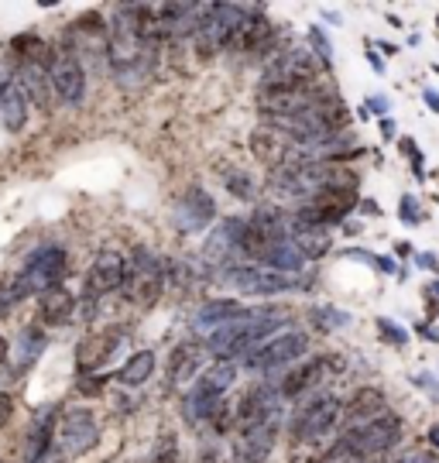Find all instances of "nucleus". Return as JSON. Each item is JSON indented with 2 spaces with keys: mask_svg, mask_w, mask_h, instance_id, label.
Segmentation results:
<instances>
[{
  "mask_svg": "<svg viewBox=\"0 0 439 463\" xmlns=\"http://www.w3.org/2000/svg\"><path fill=\"white\" fill-rule=\"evenodd\" d=\"M282 323H285V313L275 306L244 309V316H237L234 323L210 333L206 347H210L213 361H237V357H247L254 347H261L264 340H272Z\"/></svg>",
  "mask_w": 439,
  "mask_h": 463,
  "instance_id": "1",
  "label": "nucleus"
},
{
  "mask_svg": "<svg viewBox=\"0 0 439 463\" xmlns=\"http://www.w3.org/2000/svg\"><path fill=\"white\" fill-rule=\"evenodd\" d=\"M151 371H155V354L151 350H138V354H130L124 367L117 371V381L124 384V388H141L145 381H151Z\"/></svg>",
  "mask_w": 439,
  "mask_h": 463,
  "instance_id": "31",
  "label": "nucleus"
},
{
  "mask_svg": "<svg viewBox=\"0 0 439 463\" xmlns=\"http://www.w3.org/2000/svg\"><path fill=\"white\" fill-rule=\"evenodd\" d=\"M310 319H312V326H320L323 333L343 330V326L350 323V316L340 313V309H333V306H312Z\"/></svg>",
  "mask_w": 439,
  "mask_h": 463,
  "instance_id": "33",
  "label": "nucleus"
},
{
  "mask_svg": "<svg viewBox=\"0 0 439 463\" xmlns=\"http://www.w3.org/2000/svg\"><path fill=\"white\" fill-rule=\"evenodd\" d=\"M11 415H14V395H7V392H0V430L11 422Z\"/></svg>",
  "mask_w": 439,
  "mask_h": 463,
  "instance_id": "42",
  "label": "nucleus"
},
{
  "mask_svg": "<svg viewBox=\"0 0 439 463\" xmlns=\"http://www.w3.org/2000/svg\"><path fill=\"white\" fill-rule=\"evenodd\" d=\"M72 313H76V296L69 288H62V285L42 292V298H38V319L45 326H65L72 319Z\"/></svg>",
  "mask_w": 439,
  "mask_h": 463,
  "instance_id": "26",
  "label": "nucleus"
},
{
  "mask_svg": "<svg viewBox=\"0 0 439 463\" xmlns=\"http://www.w3.org/2000/svg\"><path fill=\"white\" fill-rule=\"evenodd\" d=\"M415 333H419V336H425V340H439V333H436V330H429L425 323H419V326H415Z\"/></svg>",
  "mask_w": 439,
  "mask_h": 463,
  "instance_id": "48",
  "label": "nucleus"
},
{
  "mask_svg": "<svg viewBox=\"0 0 439 463\" xmlns=\"http://www.w3.org/2000/svg\"><path fill=\"white\" fill-rule=\"evenodd\" d=\"M213 220H216V203L206 189H199V185H189L186 193L179 196L176 203V227L179 231H206Z\"/></svg>",
  "mask_w": 439,
  "mask_h": 463,
  "instance_id": "20",
  "label": "nucleus"
},
{
  "mask_svg": "<svg viewBox=\"0 0 439 463\" xmlns=\"http://www.w3.org/2000/svg\"><path fill=\"white\" fill-rule=\"evenodd\" d=\"M45 72H49L52 93L62 103H69V107L82 103V97H86V72H82L80 55H72L65 45L49 49L45 52Z\"/></svg>",
  "mask_w": 439,
  "mask_h": 463,
  "instance_id": "12",
  "label": "nucleus"
},
{
  "mask_svg": "<svg viewBox=\"0 0 439 463\" xmlns=\"http://www.w3.org/2000/svg\"><path fill=\"white\" fill-rule=\"evenodd\" d=\"M251 155H254L258 162H264L268 172L295 165V162H306V158H310L289 134L275 131V128H258V131L251 134Z\"/></svg>",
  "mask_w": 439,
  "mask_h": 463,
  "instance_id": "16",
  "label": "nucleus"
},
{
  "mask_svg": "<svg viewBox=\"0 0 439 463\" xmlns=\"http://www.w3.org/2000/svg\"><path fill=\"white\" fill-rule=\"evenodd\" d=\"M377 333H381V340H388L391 347H406L408 344V330H402L398 323H391V319H377Z\"/></svg>",
  "mask_w": 439,
  "mask_h": 463,
  "instance_id": "37",
  "label": "nucleus"
},
{
  "mask_svg": "<svg viewBox=\"0 0 439 463\" xmlns=\"http://www.w3.org/2000/svg\"><path fill=\"white\" fill-rule=\"evenodd\" d=\"M381 415H388V398H385V392H381V388H358V392L350 395V402L343 405L340 419H343V426L350 430V426L375 422Z\"/></svg>",
  "mask_w": 439,
  "mask_h": 463,
  "instance_id": "22",
  "label": "nucleus"
},
{
  "mask_svg": "<svg viewBox=\"0 0 439 463\" xmlns=\"http://www.w3.org/2000/svg\"><path fill=\"white\" fill-rule=\"evenodd\" d=\"M340 412H343V402L337 395H316L295 409L289 432H292L295 443H316V439H323V436H329V432L337 430Z\"/></svg>",
  "mask_w": 439,
  "mask_h": 463,
  "instance_id": "8",
  "label": "nucleus"
},
{
  "mask_svg": "<svg viewBox=\"0 0 439 463\" xmlns=\"http://www.w3.org/2000/svg\"><path fill=\"white\" fill-rule=\"evenodd\" d=\"M17 69V90L24 93V99H32L34 107L49 110L52 107V83H49V72H45V62H21Z\"/></svg>",
  "mask_w": 439,
  "mask_h": 463,
  "instance_id": "25",
  "label": "nucleus"
},
{
  "mask_svg": "<svg viewBox=\"0 0 439 463\" xmlns=\"http://www.w3.org/2000/svg\"><path fill=\"white\" fill-rule=\"evenodd\" d=\"M247 306H241L237 298H210V302H203L199 309H196L193 316V326L199 333H216L220 326H227V323H234L237 316H244Z\"/></svg>",
  "mask_w": 439,
  "mask_h": 463,
  "instance_id": "24",
  "label": "nucleus"
},
{
  "mask_svg": "<svg viewBox=\"0 0 439 463\" xmlns=\"http://www.w3.org/2000/svg\"><path fill=\"white\" fill-rule=\"evenodd\" d=\"M97 419L90 409H69L59 419V443L65 457H82L86 449L97 447Z\"/></svg>",
  "mask_w": 439,
  "mask_h": 463,
  "instance_id": "18",
  "label": "nucleus"
},
{
  "mask_svg": "<svg viewBox=\"0 0 439 463\" xmlns=\"http://www.w3.org/2000/svg\"><path fill=\"white\" fill-rule=\"evenodd\" d=\"M0 463H4V460H0Z\"/></svg>",
  "mask_w": 439,
  "mask_h": 463,
  "instance_id": "55",
  "label": "nucleus"
},
{
  "mask_svg": "<svg viewBox=\"0 0 439 463\" xmlns=\"http://www.w3.org/2000/svg\"><path fill=\"white\" fill-rule=\"evenodd\" d=\"M402 223H408V227H415V223H423V213H419V206H415V199L412 196H402Z\"/></svg>",
  "mask_w": 439,
  "mask_h": 463,
  "instance_id": "40",
  "label": "nucleus"
},
{
  "mask_svg": "<svg viewBox=\"0 0 439 463\" xmlns=\"http://www.w3.org/2000/svg\"><path fill=\"white\" fill-rule=\"evenodd\" d=\"M289 241V220L272 210V206H261L258 213L244 216V231H241V254L251 261H261L272 254V250Z\"/></svg>",
  "mask_w": 439,
  "mask_h": 463,
  "instance_id": "7",
  "label": "nucleus"
},
{
  "mask_svg": "<svg viewBox=\"0 0 439 463\" xmlns=\"http://www.w3.org/2000/svg\"><path fill=\"white\" fill-rule=\"evenodd\" d=\"M199 361H203V347H199V344H182V347H176L172 357H168V381H172V384L189 381L196 374Z\"/></svg>",
  "mask_w": 439,
  "mask_h": 463,
  "instance_id": "30",
  "label": "nucleus"
},
{
  "mask_svg": "<svg viewBox=\"0 0 439 463\" xmlns=\"http://www.w3.org/2000/svg\"><path fill=\"white\" fill-rule=\"evenodd\" d=\"M165 288V265L151 254V250L138 248L134 258L128 261V281H124V292L134 306H155L162 298Z\"/></svg>",
  "mask_w": 439,
  "mask_h": 463,
  "instance_id": "11",
  "label": "nucleus"
},
{
  "mask_svg": "<svg viewBox=\"0 0 439 463\" xmlns=\"http://www.w3.org/2000/svg\"><path fill=\"white\" fill-rule=\"evenodd\" d=\"M367 62H371V66H375L377 72H385V62H381V59H377V52H371V49H367Z\"/></svg>",
  "mask_w": 439,
  "mask_h": 463,
  "instance_id": "50",
  "label": "nucleus"
},
{
  "mask_svg": "<svg viewBox=\"0 0 439 463\" xmlns=\"http://www.w3.org/2000/svg\"><path fill=\"white\" fill-rule=\"evenodd\" d=\"M320 463H364V460H360L358 453H350V449L343 447V443H337V447L329 449V453H326Z\"/></svg>",
  "mask_w": 439,
  "mask_h": 463,
  "instance_id": "39",
  "label": "nucleus"
},
{
  "mask_svg": "<svg viewBox=\"0 0 439 463\" xmlns=\"http://www.w3.org/2000/svg\"><path fill=\"white\" fill-rule=\"evenodd\" d=\"M52 436H55V409L45 405L42 412L34 415L32 430H28V439H24V463H42V457L49 453Z\"/></svg>",
  "mask_w": 439,
  "mask_h": 463,
  "instance_id": "28",
  "label": "nucleus"
},
{
  "mask_svg": "<svg viewBox=\"0 0 439 463\" xmlns=\"http://www.w3.org/2000/svg\"><path fill=\"white\" fill-rule=\"evenodd\" d=\"M326 371H329L326 357H316V361H299V364H292L289 371H285V378L275 381V388H278V395H282V402H285V398L306 395L310 388H316V384L326 378Z\"/></svg>",
  "mask_w": 439,
  "mask_h": 463,
  "instance_id": "23",
  "label": "nucleus"
},
{
  "mask_svg": "<svg viewBox=\"0 0 439 463\" xmlns=\"http://www.w3.org/2000/svg\"><path fill=\"white\" fill-rule=\"evenodd\" d=\"M429 443L439 449V426H433V430H429Z\"/></svg>",
  "mask_w": 439,
  "mask_h": 463,
  "instance_id": "51",
  "label": "nucleus"
},
{
  "mask_svg": "<svg viewBox=\"0 0 439 463\" xmlns=\"http://www.w3.org/2000/svg\"><path fill=\"white\" fill-rule=\"evenodd\" d=\"M42 350H45V336L38 330H24V336H21V367L17 371H24Z\"/></svg>",
  "mask_w": 439,
  "mask_h": 463,
  "instance_id": "36",
  "label": "nucleus"
},
{
  "mask_svg": "<svg viewBox=\"0 0 439 463\" xmlns=\"http://www.w3.org/2000/svg\"><path fill=\"white\" fill-rule=\"evenodd\" d=\"M227 275H220V281L234 285L237 292L244 296H278V292H289L299 281L295 275H285V271H275V268H261V265H227L224 268Z\"/></svg>",
  "mask_w": 439,
  "mask_h": 463,
  "instance_id": "14",
  "label": "nucleus"
},
{
  "mask_svg": "<svg viewBox=\"0 0 439 463\" xmlns=\"http://www.w3.org/2000/svg\"><path fill=\"white\" fill-rule=\"evenodd\" d=\"M381 131H385V137H395V134H391L395 131V128H391V120H381Z\"/></svg>",
  "mask_w": 439,
  "mask_h": 463,
  "instance_id": "52",
  "label": "nucleus"
},
{
  "mask_svg": "<svg viewBox=\"0 0 439 463\" xmlns=\"http://www.w3.org/2000/svg\"><path fill=\"white\" fill-rule=\"evenodd\" d=\"M28 124V99L14 83L0 93V128L7 134H17Z\"/></svg>",
  "mask_w": 439,
  "mask_h": 463,
  "instance_id": "29",
  "label": "nucleus"
},
{
  "mask_svg": "<svg viewBox=\"0 0 439 463\" xmlns=\"http://www.w3.org/2000/svg\"><path fill=\"white\" fill-rule=\"evenodd\" d=\"M11 59H14V66H21V62H45V42L32 32L17 34V38H11Z\"/></svg>",
  "mask_w": 439,
  "mask_h": 463,
  "instance_id": "32",
  "label": "nucleus"
},
{
  "mask_svg": "<svg viewBox=\"0 0 439 463\" xmlns=\"http://www.w3.org/2000/svg\"><path fill=\"white\" fill-rule=\"evenodd\" d=\"M423 97H425V103H429V110H433V114H439V93H436V90H425Z\"/></svg>",
  "mask_w": 439,
  "mask_h": 463,
  "instance_id": "45",
  "label": "nucleus"
},
{
  "mask_svg": "<svg viewBox=\"0 0 439 463\" xmlns=\"http://www.w3.org/2000/svg\"><path fill=\"white\" fill-rule=\"evenodd\" d=\"M433 292H436V296H439V281H433Z\"/></svg>",
  "mask_w": 439,
  "mask_h": 463,
  "instance_id": "54",
  "label": "nucleus"
},
{
  "mask_svg": "<svg viewBox=\"0 0 439 463\" xmlns=\"http://www.w3.org/2000/svg\"><path fill=\"white\" fill-rule=\"evenodd\" d=\"M398 439H402V422H398V415H381L375 422H364V426H350V430H343L340 443L350 453H358L360 460H371V457H381V453H388L391 447H398Z\"/></svg>",
  "mask_w": 439,
  "mask_h": 463,
  "instance_id": "9",
  "label": "nucleus"
},
{
  "mask_svg": "<svg viewBox=\"0 0 439 463\" xmlns=\"http://www.w3.org/2000/svg\"><path fill=\"white\" fill-rule=\"evenodd\" d=\"M275 45V24L261 7H244L241 4V17L230 28L227 49L230 52H268Z\"/></svg>",
  "mask_w": 439,
  "mask_h": 463,
  "instance_id": "15",
  "label": "nucleus"
},
{
  "mask_svg": "<svg viewBox=\"0 0 439 463\" xmlns=\"http://www.w3.org/2000/svg\"><path fill=\"white\" fill-rule=\"evenodd\" d=\"M107 62L117 72V80H145L155 62V45H148L138 21H134V7H117V17L107 24Z\"/></svg>",
  "mask_w": 439,
  "mask_h": 463,
  "instance_id": "2",
  "label": "nucleus"
},
{
  "mask_svg": "<svg viewBox=\"0 0 439 463\" xmlns=\"http://www.w3.org/2000/svg\"><path fill=\"white\" fill-rule=\"evenodd\" d=\"M237 17H241V4H206L203 7V17L193 32L196 49L203 59H213L216 52L227 49L230 28L237 24Z\"/></svg>",
  "mask_w": 439,
  "mask_h": 463,
  "instance_id": "13",
  "label": "nucleus"
},
{
  "mask_svg": "<svg viewBox=\"0 0 439 463\" xmlns=\"http://www.w3.org/2000/svg\"><path fill=\"white\" fill-rule=\"evenodd\" d=\"M364 107H367V110H364V114H388V99L385 97H367V103H364Z\"/></svg>",
  "mask_w": 439,
  "mask_h": 463,
  "instance_id": "43",
  "label": "nucleus"
},
{
  "mask_svg": "<svg viewBox=\"0 0 439 463\" xmlns=\"http://www.w3.org/2000/svg\"><path fill=\"white\" fill-rule=\"evenodd\" d=\"M415 261L423 268H429V271H439V258L436 254H415Z\"/></svg>",
  "mask_w": 439,
  "mask_h": 463,
  "instance_id": "44",
  "label": "nucleus"
},
{
  "mask_svg": "<svg viewBox=\"0 0 439 463\" xmlns=\"http://www.w3.org/2000/svg\"><path fill=\"white\" fill-rule=\"evenodd\" d=\"M398 145H402V151H406L408 158H412V168H415V175L423 179V151L415 148V141H408V137H402Z\"/></svg>",
  "mask_w": 439,
  "mask_h": 463,
  "instance_id": "41",
  "label": "nucleus"
},
{
  "mask_svg": "<svg viewBox=\"0 0 439 463\" xmlns=\"http://www.w3.org/2000/svg\"><path fill=\"white\" fill-rule=\"evenodd\" d=\"M358 206H360V210H364V213H371V216L381 213V206H377V203H371V199H360Z\"/></svg>",
  "mask_w": 439,
  "mask_h": 463,
  "instance_id": "46",
  "label": "nucleus"
},
{
  "mask_svg": "<svg viewBox=\"0 0 439 463\" xmlns=\"http://www.w3.org/2000/svg\"><path fill=\"white\" fill-rule=\"evenodd\" d=\"M69 271V254L59 244H45V248L32 250V258L24 261V268L17 271V279L11 281V288L4 292V306H14L28 296H42L55 288Z\"/></svg>",
  "mask_w": 439,
  "mask_h": 463,
  "instance_id": "3",
  "label": "nucleus"
},
{
  "mask_svg": "<svg viewBox=\"0 0 439 463\" xmlns=\"http://www.w3.org/2000/svg\"><path fill=\"white\" fill-rule=\"evenodd\" d=\"M310 354V336L306 333H275L272 340H264L261 347H254L244 357L247 371H282V367H292L299 361H306Z\"/></svg>",
  "mask_w": 439,
  "mask_h": 463,
  "instance_id": "10",
  "label": "nucleus"
},
{
  "mask_svg": "<svg viewBox=\"0 0 439 463\" xmlns=\"http://www.w3.org/2000/svg\"><path fill=\"white\" fill-rule=\"evenodd\" d=\"M282 426H261V430L234 432V449H230V460L234 463H264L272 457Z\"/></svg>",
  "mask_w": 439,
  "mask_h": 463,
  "instance_id": "21",
  "label": "nucleus"
},
{
  "mask_svg": "<svg viewBox=\"0 0 439 463\" xmlns=\"http://www.w3.org/2000/svg\"><path fill=\"white\" fill-rule=\"evenodd\" d=\"M320 80H323V66L316 62V55L302 45H292L278 52L264 66L258 90H316Z\"/></svg>",
  "mask_w": 439,
  "mask_h": 463,
  "instance_id": "5",
  "label": "nucleus"
},
{
  "mask_svg": "<svg viewBox=\"0 0 439 463\" xmlns=\"http://www.w3.org/2000/svg\"><path fill=\"white\" fill-rule=\"evenodd\" d=\"M237 381V364L234 361H213L196 384L186 392V402H182V415L189 422H210L216 409L227 402V388Z\"/></svg>",
  "mask_w": 439,
  "mask_h": 463,
  "instance_id": "4",
  "label": "nucleus"
},
{
  "mask_svg": "<svg viewBox=\"0 0 439 463\" xmlns=\"http://www.w3.org/2000/svg\"><path fill=\"white\" fill-rule=\"evenodd\" d=\"M7 86H11V80H7V72H4V69H0V93H4V90H7Z\"/></svg>",
  "mask_w": 439,
  "mask_h": 463,
  "instance_id": "53",
  "label": "nucleus"
},
{
  "mask_svg": "<svg viewBox=\"0 0 439 463\" xmlns=\"http://www.w3.org/2000/svg\"><path fill=\"white\" fill-rule=\"evenodd\" d=\"M310 42H312V55H316V62L323 66V72H333V45L326 42L323 28H310Z\"/></svg>",
  "mask_w": 439,
  "mask_h": 463,
  "instance_id": "35",
  "label": "nucleus"
},
{
  "mask_svg": "<svg viewBox=\"0 0 439 463\" xmlns=\"http://www.w3.org/2000/svg\"><path fill=\"white\" fill-rule=\"evenodd\" d=\"M155 463H182V460H179V453H176V449H165V453Z\"/></svg>",
  "mask_w": 439,
  "mask_h": 463,
  "instance_id": "47",
  "label": "nucleus"
},
{
  "mask_svg": "<svg viewBox=\"0 0 439 463\" xmlns=\"http://www.w3.org/2000/svg\"><path fill=\"white\" fill-rule=\"evenodd\" d=\"M7 357H11V344H7L4 336H0V367L7 364Z\"/></svg>",
  "mask_w": 439,
  "mask_h": 463,
  "instance_id": "49",
  "label": "nucleus"
},
{
  "mask_svg": "<svg viewBox=\"0 0 439 463\" xmlns=\"http://www.w3.org/2000/svg\"><path fill=\"white\" fill-rule=\"evenodd\" d=\"M124 281H128V258L117 254V250H103V254H97V261L90 265V271H86V296H110L117 288H124Z\"/></svg>",
  "mask_w": 439,
  "mask_h": 463,
  "instance_id": "19",
  "label": "nucleus"
},
{
  "mask_svg": "<svg viewBox=\"0 0 439 463\" xmlns=\"http://www.w3.org/2000/svg\"><path fill=\"white\" fill-rule=\"evenodd\" d=\"M360 203L358 185H326L320 189L310 203L299 206V213L292 216V223H306V227H333V223H343L350 210Z\"/></svg>",
  "mask_w": 439,
  "mask_h": 463,
  "instance_id": "6",
  "label": "nucleus"
},
{
  "mask_svg": "<svg viewBox=\"0 0 439 463\" xmlns=\"http://www.w3.org/2000/svg\"><path fill=\"white\" fill-rule=\"evenodd\" d=\"M292 248L299 250L302 261H320L333 250V237L326 227H306V223H292Z\"/></svg>",
  "mask_w": 439,
  "mask_h": 463,
  "instance_id": "27",
  "label": "nucleus"
},
{
  "mask_svg": "<svg viewBox=\"0 0 439 463\" xmlns=\"http://www.w3.org/2000/svg\"><path fill=\"white\" fill-rule=\"evenodd\" d=\"M107 388V374H80V384H76V392L86 398L100 395Z\"/></svg>",
  "mask_w": 439,
  "mask_h": 463,
  "instance_id": "38",
  "label": "nucleus"
},
{
  "mask_svg": "<svg viewBox=\"0 0 439 463\" xmlns=\"http://www.w3.org/2000/svg\"><path fill=\"white\" fill-rule=\"evenodd\" d=\"M254 189H258V185H254V179H251L247 172H241V168H234V172L227 175V193L234 199H244V203H251V199L258 196Z\"/></svg>",
  "mask_w": 439,
  "mask_h": 463,
  "instance_id": "34",
  "label": "nucleus"
},
{
  "mask_svg": "<svg viewBox=\"0 0 439 463\" xmlns=\"http://www.w3.org/2000/svg\"><path fill=\"white\" fill-rule=\"evenodd\" d=\"M120 340H124V330H120V326L86 333L80 344H76V371H80V374H100V367L117 354Z\"/></svg>",
  "mask_w": 439,
  "mask_h": 463,
  "instance_id": "17",
  "label": "nucleus"
}]
</instances>
